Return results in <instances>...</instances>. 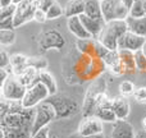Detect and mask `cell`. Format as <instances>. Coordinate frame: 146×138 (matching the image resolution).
<instances>
[{
	"label": "cell",
	"mask_w": 146,
	"mask_h": 138,
	"mask_svg": "<svg viewBox=\"0 0 146 138\" xmlns=\"http://www.w3.org/2000/svg\"><path fill=\"white\" fill-rule=\"evenodd\" d=\"M49 138H58V137H56V136H50Z\"/></svg>",
	"instance_id": "cell-49"
},
{
	"label": "cell",
	"mask_w": 146,
	"mask_h": 138,
	"mask_svg": "<svg viewBox=\"0 0 146 138\" xmlns=\"http://www.w3.org/2000/svg\"><path fill=\"white\" fill-rule=\"evenodd\" d=\"M141 50H142V53H144V54H145V56H146V42H145V45L142 46V49H141Z\"/></svg>",
	"instance_id": "cell-46"
},
{
	"label": "cell",
	"mask_w": 146,
	"mask_h": 138,
	"mask_svg": "<svg viewBox=\"0 0 146 138\" xmlns=\"http://www.w3.org/2000/svg\"><path fill=\"white\" fill-rule=\"evenodd\" d=\"M35 20H37V22H40V23H42V22H45V20H48V17H46V13L45 12H42L41 9H38L37 8V10H36V13H35V18H33Z\"/></svg>",
	"instance_id": "cell-40"
},
{
	"label": "cell",
	"mask_w": 146,
	"mask_h": 138,
	"mask_svg": "<svg viewBox=\"0 0 146 138\" xmlns=\"http://www.w3.org/2000/svg\"><path fill=\"white\" fill-rule=\"evenodd\" d=\"M49 97H50V92L46 88V86L41 82H36L30 87H27L26 95L22 100V105L26 109H35Z\"/></svg>",
	"instance_id": "cell-6"
},
{
	"label": "cell",
	"mask_w": 146,
	"mask_h": 138,
	"mask_svg": "<svg viewBox=\"0 0 146 138\" xmlns=\"http://www.w3.org/2000/svg\"><path fill=\"white\" fill-rule=\"evenodd\" d=\"M126 32H128L127 19H117L108 22L96 40L109 50H118V41Z\"/></svg>",
	"instance_id": "cell-1"
},
{
	"label": "cell",
	"mask_w": 146,
	"mask_h": 138,
	"mask_svg": "<svg viewBox=\"0 0 146 138\" xmlns=\"http://www.w3.org/2000/svg\"><path fill=\"white\" fill-rule=\"evenodd\" d=\"M23 1H26V0H14L13 4H21V3H23Z\"/></svg>",
	"instance_id": "cell-45"
},
{
	"label": "cell",
	"mask_w": 146,
	"mask_h": 138,
	"mask_svg": "<svg viewBox=\"0 0 146 138\" xmlns=\"http://www.w3.org/2000/svg\"><path fill=\"white\" fill-rule=\"evenodd\" d=\"M78 133L82 136H92V134L104 133L103 121L95 115L85 116L78 125Z\"/></svg>",
	"instance_id": "cell-10"
},
{
	"label": "cell",
	"mask_w": 146,
	"mask_h": 138,
	"mask_svg": "<svg viewBox=\"0 0 146 138\" xmlns=\"http://www.w3.org/2000/svg\"><path fill=\"white\" fill-rule=\"evenodd\" d=\"M106 98L108 97H106L105 92H104V82L101 79H98L92 86H90V88L87 91V95H86L85 102H83L82 106L83 116L94 115L95 110Z\"/></svg>",
	"instance_id": "cell-2"
},
{
	"label": "cell",
	"mask_w": 146,
	"mask_h": 138,
	"mask_svg": "<svg viewBox=\"0 0 146 138\" xmlns=\"http://www.w3.org/2000/svg\"><path fill=\"white\" fill-rule=\"evenodd\" d=\"M3 138H31L32 131L27 128H1Z\"/></svg>",
	"instance_id": "cell-23"
},
{
	"label": "cell",
	"mask_w": 146,
	"mask_h": 138,
	"mask_svg": "<svg viewBox=\"0 0 146 138\" xmlns=\"http://www.w3.org/2000/svg\"><path fill=\"white\" fill-rule=\"evenodd\" d=\"M64 14V8H62V5L59 4L58 1H55L53 5H51V8L46 12V17H48V19H56V18L62 17V15Z\"/></svg>",
	"instance_id": "cell-29"
},
{
	"label": "cell",
	"mask_w": 146,
	"mask_h": 138,
	"mask_svg": "<svg viewBox=\"0 0 146 138\" xmlns=\"http://www.w3.org/2000/svg\"><path fill=\"white\" fill-rule=\"evenodd\" d=\"M13 1H14V0H0V7L1 8L8 7V5L13 4Z\"/></svg>",
	"instance_id": "cell-42"
},
{
	"label": "cell",
	"mask_w": 146,
	"mask_h": 138,
	"mask_svg": "<svg viewBox=\"0 0 146 138\" xmlns=\"http://www.w3.org/2000/svg\"><path fill=\"white\" fill-rule=\"evenodd\" d=\"M101 12L106 23L117 19H127L129 17V8L122 0H101Z\"/></svg>",
	"instance_id": "cell-5"
},
{
	"label": "cell",
	"mask_w": 146,
	"mask_h": 138,
	"mask_svg": "<svg viewBox=\"0 0 146 138\" xmlns=\"http://www.w3.org/2000/svg\"><path fill=\"white\" fill-rule=\"evenodd\" d=\"M55 1H56V0H38V1H37V8H38V9H41L42 12L46 13Z\"/></svg>",
	"instance_id": "cell-36"
},
{
	"label": "cell",
	"mask_w": 146,
	"mask_h": 138,
	"mask_svg": "<svg viewBox=\"0 0 146 138\" xmlns=\"http://www.w3.org/2000/svg\"><path fill=\"white\" fill-rule=\"evenodd\" d=\"M38 72H40V70L35 69L33 67H28V68L26 69L22 74L18 75V78H19V81L26 86V87H30L31 85L38 82V81H37Z\"/></svg>",
	"instance_id": "cell-24"
},
{
	"label": "cell",
	"mask_w": 146,
	"mask_h": 138,
	"mask_svg": "<svg viewBox=\"0 0 146 138\" xmlns=\"http://www.w3.org/2000/svg\"><path fill=\"white\" fill-rule=\"evenodd\" d=\"M14 17H8L4 19H0V30H14Z\"/></svg>",
	"instance_id": "cell-35"
},
{
	"label": "cell",
	"mask_w": 146,
	"mask_h": 138,
	"mask_svg": "<svg viewBox=\"0 0 146 138\" xmlns=\"http://www.w3.org/2000/svg\"><path fill=\"white\" fill-rule=\"evenodd\" d=\"M119 91H121L122 96H127V95H131V93H135L136 88H135V85L131 81H123L119 85Z\"/></svg>",
	"instance_id": "cell-31"
},
{
	"label": "cell",
	"mask_w": 146,
	"mask_h": 138,
	"mask_svg": "<svg viewBox=\"0 0 146 138\" xmlns=\"http://www.w3.org/2000/svg\"><path fill=\"white\" fill-rule=\"evenodd\" d=\"M94 115H95L96 118L100 119L103 123H115V121L118 120L115 113H114L113 109H111V100L110 98L104 100L103 102L100 104V106L95 110Z\"/></svg>",
	"instance_id": "cell-13"
},
{
	"label": "cell",
	"mask_w": 146,
	"mask_h": 138,
	"mask_svg": "<svg viewBox=\"0 0 146 138\" xmlns=\"http://www.w3.org/2000/svg\"><path fill=\"white\" fill-rule=\"evenodd\" d=\"M10 67H12L13 74L14 75H21L26 69L28 68V58L21 54H14L10 56Z\"/></svg>",
	"instance_id": "cell-18"
},
{
	"label": "cell",
	"mask_w": 146,
	"mask_h": 138,
	"mask_svg": "<svg viewBox=\"0 0 146 138\" xmlns=\"http://www.w3.org/2000/svg\"><path fill=\"white\" fill-rule=\"evenodd\" d=\"M144 7H145V12H146V0H144Z\"/></svg>",
	"instance_id": "cell-48"
},
{
	"label": "cell",
	"mask_w": 146,
	"mask_h": 138,
	"mask_svg": "<svg viewBox=\"0 0 146 138\" xmlns=\"http://www.w3.org/2000/svg\"><path fill=\"white\" fill-rule=\"evenodd\" d=\"M46 101L54 106L56 111V120L66 119L69 116H73L80 111V104L72 97H68L66 95H51Z\"/></svg>",
	"instance_id": "cell-3"
},
{
	"label": "cell",
	"mask_w": 146,
	"mask_h": 138,
	"mask_svg": "<svg viewBox=\"0 0 146 138\" xmlns=\"http://www.w3.org/2000/svg\"><path fill=\"white\" fill-rule=\"evenodd\" d=\"M122 1H123V4L126 5L127 8H131V7H132V4H133V1H135V0H122Z\"/></svg>",
	"instance_id": "cell-44"
},
{
	"label": "cell",
	"mask_w": 146,
	"mask_h": 138,
	"mask_svg": "<svg viewBox=\"0 0 146 138\" xmlns=\"http://www.w3.org/2000/svg\"><path fill=\"white\" fill-rule=\"evenodd\" d=\"M127 24H128V31L132 33H136L139 36L146 37V15L141 18H127Z\"/></svg>",
	"instance_id": "cell-19"
},
{
	"label": "cell",
	"mask_w": 146,
	"mask_h": 138,
	"mask_svg": "<svg viewBox=\"0 0 146 138\" xmlns=\"http://www.w3.org/2000/svg\"><path fill=\"white\" fill-rule=\"evenodd\" d=\"M27 87L14 74H10L5 82L1 83V98L8 101H22Z\"/></svg>",
	"instance_id": "cell-4"
},
{
	"label": "cell",
	"mask_w": 146,
	"mask_h": 138,
	"mask_svg": "<svg viewBox=\"0 0 146 138\" xmlns=\"http://www.w3.org/2000/svg\"><path fill=\"white\" fill-rule=\"evenodd\" d=\"M96 45V38H83L77 41V48L82 54L86 55H94Z\"/></svg>",
	"instance_id": "cell-25"
},
{
	"label": "cell",
	"mask_w": 146,
	"mask_h": 138,
	"mask_svg": "<svg viewBox=\"0 0 146 138\" xmlns=\"http://www.w3.org/2000/svg\"><path fill=\"white\" fill-rule=\"evenodd\" d=\"M103 61L105 63L106 67L113 68L114 65L121 63V58H119V50H109V53L104 56Z\"/></svg>",
	"instance_id": "cell-27"
},
{
	"label": "cell",
	"mask_w": 146,
	"mask_h": 138,
	"mask_svg": "<svg viewBox=\"0 0 146 138\" xmlns=\"http://www.w3.org/2000/svg\"><path fill=\"white\" fill-rule=\"evenodd\" d=\"M109 53V49L106 46H104L103 44H100L96 40V45H95V51H94V56L98 59H104V56Z\"/></svg>",
	"instance_id": "cell-34"
},
{
	"label": "cell",
	"mask_w": 146,
	"mask_h": 138,
	"mask_svg": "<svg viewBox=\"0 0 146 138\" xmlns=\"http://www.w3.org/2000/svg\"><path fill=\"white\" fill-rule=\"evenodd\" d=\"M28 65L37 70H45L48 68V61L44 58H28Z\"/></svg>",
	"instance_id": "cell-30"
},
{
	"label": "cell",
	"mask_w": 146,
	"mask_h": 138,
	"mask_svg": "<svg viewBox=\"0 0 146 138\" xmlns=\"http://www.w3.org/2000/svg\"><path fill=\"white\" fill-rule=\"evenodd\" d=\"M145 7H144V0H135L132 7L129 8V17L132 18H141L145 17Z\"/></svg>",
	"instance_id": "cell-26"
},
{
	"label": "cell",
	"mask_w": 146,
	"mask_h": 138,
	"mask_svg": "<svg viewBox=\"0 0 146 138\" xmlns=\"http://www.w3.org/2000/svg\"><path fill=\"white\" fill-rule=\"evenodd\" d=\"M142 124H144V127H145V129H146V119H144V121H142Z\"/></svg>",
	"instance_id": "cell-47"
},
{
	"label": "cell",
	"mask_w": 146,
	"mask_h": 138,
	"mask_svg": "<svg viewBox=\"0 0 146 138\" xmlns=\"http://www.w3.org/2000/svg\"><path fill=\"white\" fill-rule=\"evenodd\" d=\"M15 12H17V4H10L8 7L1 8L0 19H4V18H8V17H14Z\"/></svg>",
	"instance_id": "cell-33"
},
{
	"label": "cell",
	"mask_w": 146,
	"mask_h": 138,
	"mask_svg": "<svg viewBox=\"0 0 146 138\" xmlns=\"http://www.w3.org/2000/svg\"><path fill=\"white\" fill-rule=\"evenodd\" d=\"M15 41V33L13 30H0V44L3 46L12 45Z\"/></svg>",
	"instance_id": "cell-28"
},
{
	"label": "cell",
	"mask_w": 146,
	"mask_h": 138,
	"mask_svg": "<svg viewBox=\"0 0 146 138\" xmlns=\"http://www.w3.org/2000/svg\"><path fill=\"white\" fill-rule=\"evenodd\" d=\"M37 81L46 86V88L50 92V96L56 95V92H58V85H56V81L51 73H49L48 70H40L37 75Z\"/></svg>",
	"instance_id": "cell-20"
},
{
	"label": "cell",
	"mask_w": 146,
	"mask_h": 138,
	"mask_svg": "<svg viewBox=\"0 0 146 138\" xmlns=\"http://www.w3.org/2000/svg\"><path fill=\"white\" fill-rule=\"evenodd\" d=\"M37 1L38 0H26L21 4H17V12L14 14L15 28L35 18V13L37 10Z\"/></svg>",
	"instance_id": "cell-8"
},
{
	"label": "cell",
	"mask_w": 146,
	"mask_h": 138,
	"mask_svg": "<svg viewBox=\"0 0 146 138\" xmlns=\"http://www.w3.org/2000/svg\"><path fill=\"white\" fill-rule=\"evenodd\" d=\"M111 109L115 113L117 119H121V120H126L129 115V102L124 96H118V97L113 98L111 100Z\"/></svg>",
	"instance_id": "cell-14"
},
{
	"label": "cell",
	"mask_w": 146,
	"mask_h": 138,
	"mask_svg": "<svg viewBox=\"0 0 146 138\" xmlns=\"http://www.w3.org/2000/svg\"><path fill=\"white\" fill-rule=\"evenodd\" d=\"M10 65V56L7 54L5 50H1V55H0V69L8 68Z\"/></svg>",
	"instance_id": "cell-37"
},
{
	"label": "cell",
	"mask_w": 146,
	"mask_h": 138,
	"mask_svg": "<svg viewBox=\"0 0 146 138\" xmlns=\"http://www.w3.org/2000/svg\"><path fill=\"white\" fill-rule=\"evenodd\" d=\"M64 45V40L58 32H48L40 38V46H42L44 50H48L50 48H62Z\"/></svg>",
	"instance_id": "cell-16"
},
{
	"label": "cell",
	"mask_w": 146,
	"mask_h": 138,
	"mask_svg": "<svg viewBox=\"0 0 146 138\" xmlns=\"http://www.w3.org/2000/svg\"><path fill=\"white\" fill-rule=\"evenodd\" d=\"M135 138H146V129L145 131H140L136 133V137Z\"/></svg>",
	"instance_id": "cell-43"
},
{
	"label": "cell",
	"mask_w": 146,
	"mask_h": 138,
	"mask_svg": "<svg viewBox=\"0 0 146 138\" xmlns=\"http://www.w3.org/2000/svg\"><path fill=\"white\" fill-rule=\"evenodd\" d=\"M71 138H105L104 133H99V134H92V136H82L77 132L76 134H72Z\"/></svg>",
	"instance_id": "cell-41"
},
{
	"label": "cell",
	"mask_w": 146,
	"mask_h": 138,
	"mask_svg": "<svg viewBox=\"0 0 146 138\" xmlns=\"http://www.w3.org/2000/svg\"><path fill=\"white\" fill-rule=\"evenodd\" d=\"M68 30L72 32V35H74L78 40H83V38H92V36L87 32V30L85 28L82 20L80 17H72L68 18Z\"/></svg>",
	"instance_id": "cell-15"
},
{
	"label": "cell",
	"mask_w": 146,
	"mask_h": 138,
	"mask_svg": "<svg viewBox=\"0 0 146 138\" xmlns=\"http://www.w3.org/2000/svg\"><path fill=\"white\" fill-rule=\"evenodd\" d=\"M49 131H50V129H49L48 127L41 128L40 131H37L36 133H32V137H31V138H49V137H50Z\"/></svg>",
	"instance_id": "cell-39"
},
{
	"label": "cell",
	"mask_w": 146,
	"mask_h": 138,
	"mask_svg": "<svg viewBox=\"0 0 146 138\" xmlns=\"http://www.w3.org/2000/svg\"><path fill=\"white\" fill-rule=\"evenodd\" d=\"M133 96H135V98H136L137 101H140V102H144V101H146V87L137 88V90L135 91Z\"/></svg>",
	"instance_id": "cell-38"
},
{
	"label": "cell",
	"mask_w": 146,
	"mask_h": 138,
	"mask_svg": "<svg viewBox=\"0 0 146 138\" xmlns=\"http://www.w3.org/2000/svg\"><path fill=\"white\" fill-rule=\"evenodd\" d=\"M135 63H136V68L139 70H146V56L142 53V50L135 53Z\"/></svg>",
	"instance_id": "cell-32"
},
{
	"label": "cell",
	"mask_w": 146,
	"mask_h": 138,
	"mask_svg": "<svg viewBox=\"0 0 146 138\" xmlns=\"http://www.w3.org/2000/svg\"><path fill=\"white\" fill-rule=\"evenodd\" d=\"M136 133H135L133 125L128 123L127 120H118L113 123V129H111V138H135Z\"/></svg>",
	"instance_id": "cell-12"
},
{
	"label": "cell",
	"mask_w": 146,
	"mask_h": 138,
	"mask_svg": "<svg viewBox=\"0 0 146 138\" xmlns=\"http://www.w3.org/2000/svg\"><path fill=\"white\" fill-rule=\"evenodd\" d=\"M80 18H81V20H82L85 28L87 30V32L92 36V38H98L99 36H100L101 31L104 30V27H105V24H106L104 18L98 19V18H91L86 14H81Z\"/></svg>",
	"instance_id": "cell-11"
},
{
	"label": "cell",
	"mask_w": 146,
	"mask_h": 138,
	"mask_svg": "<svg viewBox=\"0 0 146 138\" xmlns=\"http://www.w3.org/2000/svg\"><path fill=\"white\" fill-rule=\"evenodd\" d=\"M56 120V111L49 101H44L35 108V118H33L32 133H36L41 128L48 127L49 123Z\"/></svg>",
	"instance_id": "cell-7"
},
{
	"label": "cell",
	"mask_w": 146,
	"mask_h": 138,
	"mask_svg": "<svg viewBox=\"0 0 146 138\" xmlns=\"http://www.w3.org/2000/svg\"><path fill=\"white\" fill-rule=\"evenodd\" d=\"M146 42V37L139 36L136 33L126 32L118 41V50H129L132 53L141 50Z\"/></svg>",
	"instance_id": "cell-9"
},
{
	"label": "cell",
	"mask_w": 146,
	"mask_h": 138,
	"mask_svg": "<svg viewBox=\"0 0 146 138\" xmlns=\"http://www.w3.org/2000/svg\"><path fill=\"white\" fill-rule=\"evenodd\" d=\"M85 13V0H68L64 7V15L67 18L80 17Z\"/></svg>",
	"instance_id": "cell-17"
},
{
	"label": "cell",
	"mask_w": 146,
	"mask_h": 138,
	"mask_svg": "<svg viewBox=\"0 0 146 138\" xmlns=\"http://www.w3.org/2000/svg\"><path fill=\"white\" fill-rule=\"evenodd\" d=\"M91 18H103L101 12V0H85V13Z\"/></svg>",
	"instance_id": "cell-22"
},
{
	"label": "cell",
	"mask_w": 146,
	"mask_h": 138,
	"mask_svg": "<svg viewBox=\"0 0 146 138\" xmlns=\"http://www.w3.org/2000/svg\"><path fill=\"white\" fill-rule=\"evenodd\" d=\"M119 58L126 73H132L135 69H137L135 63V53L129 50H119Z\"/></svg>",
	"instance_id": "cell-21"
}]
</instances>
